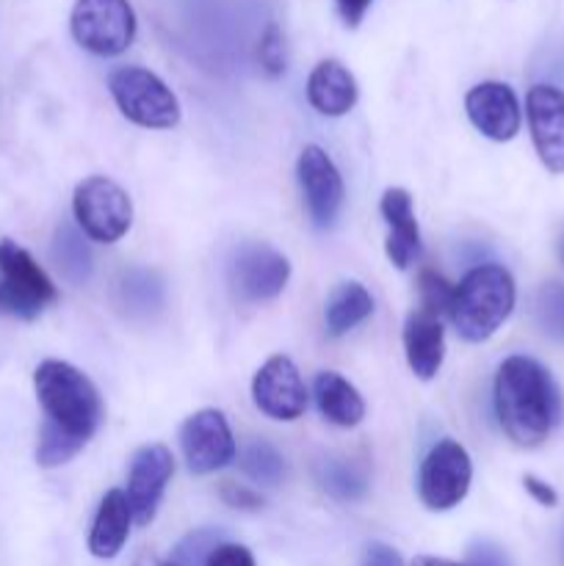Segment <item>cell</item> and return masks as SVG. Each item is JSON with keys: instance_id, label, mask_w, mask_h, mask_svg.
<instances>
[{"instance_id": "1", "label": "cell", "mask_w": 564, "mask_h": 566, "mask_svg": "<svg viewBox=\"0 0 564 566\" xmlns=\"http://www.w3.org/2000/svg\"><path fill=\"white\" fill-rule=\"evenodd\" d=\"M33 390L42 407L36 464L53 470L75 459L103 423V398L83 370L61 359H44L33 370Z\"/></svg>"}, {"instance_id": "2", "label": "cell", "mask_w": 564, "mask_h": 566, "mask_svg": "<svg viewBox=\"0 0 564 566\" xmlns=\"http://www.w3.org/2000/svg\"><path fill=\"white\" fill-rule=\"evenodd\" d=\"M492 403L503 434L525 451L540 448L562 418V392L551 370L523 354L498 365Z\"/></svg>"}, {"instance_id": "3", "label": "cell", "mask_w": 564, "mask_h": 566, "mask_svg": "<svg viewBox=\"0 0 564 566\" xmlns=\"http://www.w3.org/2000/svg\"><path fill=\"white\" fill-rule=\"evenodd\" d=\"M518 302L514 276L503 265L484 263L470 269L453 291L451 324L468 343H484L506 324Z\"/></svg>"}, {"instance_id": "4", "label": "cell", "mask_w": 564, "mask_h": 566, "mask_svg": "<svg viewBox=\"0 0 564 566\" xmlns=\"http://www.w3.org/2000/svg\"><path fill=\"white\" fill-rule=\"evenodd\" d=\"M111 97L127 122L147 130H171L180 122L175 92L144 66H119L108 77Z\"/></svg>"}, {"instance_id": "5", "label": "cell", "mask_w": 564, "mask_h": 566, "mask_svg": "<svg viewBox=\"0 0 564 566\" xmlns=\"http://www.w3.org/2000/svg\"><path fill=\"white\" fill-rule=\"evenodd\" d=\"M55 298L59 291L33 254L11 238H0V310L31 321Z\"/></svg>"}, {"instance_id": "6", "label": "cell", "mask_w": 564, "mask_h": 566, "mask_svg": "<svg viewBox=\"0 0 564 566\" xmlns=\"http://www.w3.org/2000/svg\"><path fill=\"white\" fill-rule=\"evenodd\" d=\"M72 213L77 230L97 243H116L133 224V202L122 186L103 175H92L77 182L72 193Z\"/></svg>"}, {"instance_id": "7", "label": "cell", "mask_w": 564, "mask_h": 566, "mask_svg": "<svg viewBox=\"0 0 564 566\" xmlns=\"http://www.w3.org/2000/svg\"><path fill=\"white\" fill-rule=\"evenodd\" d=\"M70 28L86 53L116 59L136 39V11L130 0H75Z\"/></svg>"}, {"instance_id": "8", "label": "cell", "mask_w": 564, "mask_h": 566, "mask_svg": "<svg viewBox=\"0 0 564 566\" xmlns=\"http://www.w3.org/2000/svg\"><path fill=\"white\" fill-rule=\"evenodd\" d=\"M470 481H473L470 453L457 440H440L420 462L418 497L429 512H451L464 501Z\"/></svg>"}, {"instance_id": "9", "label": "cell", "mask_w": 564, "mask_h": 566, "mask_svg": "<svg viewBox=\"0 0 564 566\" xmlns=\"http://www.w3.org/2000/svg\"><path fill=\"white\" fill-rule=\"evenodd\" d=\"M288 280H291V263L269 243H243L232 254L230 282L243 302H271L285 291Z\"/></svg>"}, {"instance_id": "10", "label": "cell", "mask_w": 564, "mask_h": 566, "mask_svg": "<svg viewBox=\"0 0 564 566\" xmlns=\"http://www.w3.org/2000/svg\"><path fill=\"white\" fill-rule=\"evenodd\" d=\"M180 448L194 475H210L236 459V437L219 409L194 412L180 429Z\"/></svg>"}, {"instance_id": "11", "label": "cell", "mask_w": 564, "mask_h": 566, "mask_svg": "<svg viewBox=\"0 0 564 566\" xmlns=\"http://www.w3.org/2000/svg\"><path fill=\"white\" fill-rule=\"evenodd\" d=\"M252 401L265 418L293 423L307 409V387L302 374L285 354H274L260 365L252 379Z\"/></svg>"}, {"instance_id": "12", "label": "cell", "mask_w": 564, "mask_h": 566, "mask_svg": "<svg viewBox=\"0 0 564 566\" xmlns=\"http://www.w3.org/2000/svg\"><path fill=\"white\" fill-rule=\"evenodd\" d=\"M171 475H175V457L166 446L153 442V446H142L130 459V470H127V490L125 497L130 503L133 523L149 525L158 514L164 492L169 486Z\"/></svg>"}, {"instance_id": "13", "label": "cell", "mask_w": 564, "mask_h": 566, "mask_svg": "<svg viewBox=\"0 0 564 566\" xmlns=\"http://www.w3.org/2000/svg\"><path fill=\"white\" fill-rule=\"evenodd\" d=\"M296 177L313 224L321 227V230L335 224L346 188H343V177L337 166L332 164V158L318 144H307L302 149L296 160Z\"/></svg>"}, {"instance_id": "14", "label": "cell", "mask_w": 564, "mask_h": 566, "mask_svg": "<svg viewBox=\"0 0 564 566\" xmlns=\"http://www.w3.org/2000/svg\"><path fill=\"white\" fill-rule=\"evenodd\" d=\"M531 142L542 166L551 175H564V92L547 83H536L525 94Z\"/></svg>"}, {"instance_id": "15", "label": "cell", "mask_w": 564, "mask_h": 566, "mask_svg": "<svg viewBox=\"0 0 564 566\" xmlns=\"http://www.w3.org/2000/svg\"><path fill=\"white\" fill-rule=\"evenodd\" d=\"M464 111L476 130L490 142H512L520 133V103L512 86L501 81H484L464 97Z\"/></svg>"}, {"instance_id": "16", "label": "cell", "mask_w": 564, "mask_h": 566, "mask_svg": "<svg viewBox=\"0 0 564 566\" xmlns=\"http://www.w3.org/2000/svg\"><path fill=\"white\" fill-rule=\"evenodd\" d=\"M382 219L387 224V241L385 252L396 269H409L412 260H418L420 254V230L418 219H415L412 197H409L407 188H387L382 193Z\"/></svg>"}, {"instance_id": "17", "label": "cell", "mask_w": 564, "mask_h": 566, "mask_svg": "<svg viewBox=\"0 0 564 566\" xmlns=\"http://www.w3.org/2000/svg\"><path fill=\"white\" fill-rule=\"evenodd\" d=\"M404 354L407 365L420 381H431L442 368L446 359V329L442 318L412 310L404 321Z\"/></svg>"}, {"instance_id": "18", "label": "cell", "mask_w": 564, "mask_h": 566, "mask_svg": "<svg viewBox=\"0 0 564 566\" xmlns=\"http://www.w3.org/2000/svg\"><path fill=\"white\" fill-rule=\"evenodd\" d=\"M359 88L352 72L335 59L315 64L307 77V103L321 116H346L357 105Z\"/></svg>"}, {"instance_id": "19", "label": "cell", "mask_w": 564, "mask_h": 566, "mask_svg": "<svg viewBox=\"0 0 564 566\" xmlns=\"http://www.w3.org/2000/svg\"><path fill=\"white\" fill-rule=\"evenodd\" d=\"M130 525L133 512L125 492H105V497L100 501L97 517L92 523V531H88V553L94 558H103V562L116 558L122 553V547H125L127 536H130Z\"/></svg>"}, {"instance_id": "20", "label": "cell", "mask_w": 564, "mask_h": 566, "mask_svg": "<svg viewBox=\"0 0 564 566\" xmlns=\"http://www.w3.org/2000/svg\"><path fill=\"white\" fill-rule=\"evenodd\" d=\"M313 396L318 403V412L341 429H354L365 418V401L357 387L343 379L335 370H321L313 381Z\"/></svg>"}, {"instance_id": "21", "label": "cell", "mask_w": 564, "mask_h": 566, "mask_svg": "<svg viewBox=\"0 0 564 566\" xmlns=\"http://www.w3.org/2000/svg\"><path fill=\"white\" fill-rule=\"evenodd\" d=\"M370 313H374V296L368 293V287L359 285V282H341V285L330 293V298H326V332H330L332 337L348 335L354 326H359L365 318H370Z\"/></svg>"}, {"instance_id": "22", "label": "cell", "mask_w": 564, "mask_h": 566, "mask_svg": "<svg viewBox=\"0 0 564 566\" xmlns=\"http://www.w3.org/2000/svg\"><path fill=\"white\" fill-rule=\"evenodd\" d=\"M50 254H53L55 269L61 271L66 282L72 285H86L88 276H92V249H88L86 235H83L77 227H72L70 221L55 227L53 247H50Z\"/></svg>"}, {"instance_id": "23", "label": "cell", "mask_w": 564, "mask_h": 566, "mask_svg": "<svg viewBox=\"0 0 564 566\" xmlns=\"http://www.w3.org/2000/svg\"><path fill=\"white\" fill-rule=\"evenodd\" d=\"M116 293H119V304L127 310V313L149 315V313H158V310L164 307L166 287H164V280H160L155 271L130 269L119 276Z\"/></svg>"}, {"instance_id": "24", "label": "cell", "mask_w": 564, "mask_h": 566, "mask_svg": "<svg viewBox=\"0 0 564 566\" xmlns=\"http://www.w3.org/2000/svg\"><path fill=\"white\" fill-rule=\"evenodd\" d=\"M315 475H318V484L324 486V492H330L335 501L343 503L359 501L365 495V490H368V470L363 464L352 462V459H321Z\"/></svg>"}, {"instance_id": "25", "label": "cell", "mask_w": 564, "mask_h": 566, "mask_svg": "<svg viewBox=\"0 0 564 566\" xmlns=\"http://www.w3.org/2000/svg\"><path fill=\"white\" fill-rule=\"evenodd\" d=\"M238 464H241V470L254 481V484L276 486L285 479V459H282V453L265 440L247 442L241 457H238Z\"/></svg>"}, {"instance_id": "26", "label": "cell", "mask_w": 564, "mask_h": 566, "mask_svg": "<svg viewBox=\"0 0 564 566\" xmlns=\"http://www.w3.org/2000/svg\"><path fill=\"white\" fill-rule=\"evenodd\" d=\"M534 315L547 337L564 343V285L562 282H545V285L536 291Z\"/></svg>"}, {"instance_id": "27", "label": "cell", "mask_w": 564, "mask_h": 566, "mask_svg": "<svg viewBox=\"0 0 564 566\" xmlns=\"http://www.w3.org/2000/svg\"><path fill=\"white\" fill-rule=\"evenodd\" d=\"M453 291H457V285H451L440 271L424 269L418 274V310L437 315V318H448L451 315Z\"/></svg>"}, {"instance_id": "28", "label": "cell", "mask_w": 564, "mask_h": 566, "mask_svg": "<svg viewBox=\"0 0 564 566\" xmlns=\"http://www.w3.org/2000/svg\"><path fill=\"white\" fill-rule=\"evenodd\" d=\"M258 61L265 70V75L280 77L288 66V48H285V33L280 25H265L263 36L258 42Z\"/></svg>"}, {"instance_id": "29", "label": "cell", "mask_w": 564, "mask_h": 566, "mask_svg": "<svg viewBox=\"0 0 564 566\" xmlns=\"http://www.w3.org/2000/svg\"><path fill=\"white\" fill-rule=\"evenodd\" d=\"M219 545V536L213 531H197V534L186 536V539L177 545L175 556H171V564L175 566H205L208 562L210 551Z\"/></svg>"}, {"instance_id": "30", "label": "cell", "mask_w": 564, "mask_h": 566, "mask_svg": "<svg viewBox=\"0 0 564 566\" xmlns=\"http://www.w3.org/2000/svg\"><path fill=\"white\" fill-rule=\"evenodd\" d=\"M205 566H258V564H254V556L243 545H236V542H219V545L210 551Z\"/></svg>"}, {"instance_id": "31", "label": "cell", "mask_w": 564, "mask_h": 566, "mask_svg": "<svg viewBox=\"0 0 564 566\" xmlns=\"http://www.w3.org/2000/svg\"><path fill=\"white\" fill-rule=\"evenodd\" d=\"M221 497H224L227 506L241 509V512H258V509H263V497H260L258 492L247 490V486L224 484V490H221Z\"/></svg>"}, {"instance_id": "32", "label": "cell", "mask_w": 564, "mask_h": 566, "mask_svg": "<svg viewBox=\"0 0 564 566\" xmlns=\"http://www.w3.org/2000/svg\"><path fill=\"white\" fill-rule=\"evenodd\" d=\"M523 486H525V492L531 495V501H536L540 506H545V509H556L558 506V492L553 490L547 481L536 479L534 473L523 475Z\"/></svg>"}, {"instance_id": "33", "label": "cell", "mask_w": 564, "mask_h": 566, "mask_svg": "<svg viewBox=\"0 0 564 566\" xmlns=\"http://www.w3.org/2000/svg\"><path fill=\"white\" fill-rule=\"evenodd\" d=\"M468 562H470L468 566H509L503 551H498V547L490 545V542H481V545L470 547Z\"/></svg>"}, {"instance_id": "34", "label": "cell", "mask_w": 564, "mask_h": 566, "mask_svg": "<svg viewBox=\"0 0 564 566\" xmlns=\"http://www.w3.org/2000/svg\"><path fill=\"white\" fill-rule=\"evenodd\" d=\"M363 566H407V564H404V558L398 556V551H393L390 545L374 542V545H368V551H365Z\"/></svg>"}, {"instance_id": "35", "label": "cell", "mask_w": 564, "mask_h": 566, "mask_svg": "<svg viewBox=\"0 0 564 566\" xmlns=\"http://www.w3.org/2000/svg\"><path fill=\"white\" fill-rule=\"evenodd\" d=\"M370 3H374V0H335L337 11H341L343 22H346L348 28H357L359 22H363V17L368 14Z\"/></svg>"}, {"instance_id": "36", "label": "cell", "mask_w": 564, "mask_h": 566, "mask_svg": "<svg viewBox=\"0 0 564 566\" xmlns=\"http://www.w3.org/2000/svg\"><path fill=\"white\" fill-rule=\"evenodd\" d=\"M412 566H468V564H459V562H451V558H440V556H415Z\"/></svg>"}, {"instance_id": "37", "label": "cell", "mask_w": 564, "mask_h": 566, "mask_svg": "<svg viewBox=\"0 0 564 566\" xmlns=\"http://www.w3.org/2000/svg\"><path fill=\"white\" fill-rule=\"evenodd\" d=\"M133 566H175L171 562H164V558L160 556H155V553H142V556L136 558V562H133Z\"/></svg>"}, {"instance_id": "38", "label": "cell", "mask_w": 564, "mask_h": 566, "mask_svg": "<svg viewBox=\"0 0 564 566\" xmlns=\"http://www.w3.org/2000/svg\"><path fill=\"white\" fill-rule=\"evenodd\" d=\"M558 254H562V263H564V238H562V243H558Z\"/></svg>"}]
</instances>
